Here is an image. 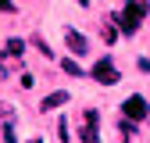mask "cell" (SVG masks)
<instances>
[{"instance_id": "cell-1", "label": "cell", "mask_w": 150, "mask_h": 143, "mask_svg": "<svg viewBox=\"0 0 150 143\" xmlns=\"http://www.w3.org/2000/svg\"><path fill=\"white\" fill-rule=\"evenodd\" d=\"M143 14H150V0H129V4L115 14V25L125 32V36H132L143 22Z\"/></svg>"}, {"instance_id": "cell-2", "label": "cell", "mask_w": 150, "mask_h": 143, "mask_svg": "<svg viewBox=\"0 0 150 143\" xmlns=\"http://www.w3.org/2000/svg\"><path fill=\"white\" fill-rule=\"evenodd\" d=\"M89 75H93V79H97L100 86H115V82L122 79V75H118V68H115V64H111V57H100L97 64H93V72H89Z\"/></svg>"}, {"instance_id": "cell-3", "label": "cell", "mask_w": 150, "mask_h": 143, "mask_svg": "<svg viewBox=\"0 0 150 143\" xmlns=\"http://www.w3.org/2000/svg\"><path fill=\"white\" fill-rule=\"evenodd\" d=\"M61 36H64V43H68V50L75 54V57H82V54H89V40H86L82 32H75V29H64Z\"/></svg>"}, {"instance_id": "cell-4", "label": "cell", "mask_w": 150, "mask_h": 143, "mask_svg": "<svg viewBox=\"0 0 150 143\" xmlns=\"http://www.w3.org/2000/svg\"><path fill=\"white\" fill-rule=\"evenodd\" d=\"M146 111H150V107H146V100H143V97H129V100L122 104V115H125V118H132V122H143V118H146Z\"/></svg>"}, {"instance_id": "cell-5", "label": "cell", "mask_w": 150, "mask_h": 143, "mask_svg": "<svg viewBox=\"0 0 150 143\" xmlns=\"http://www.w3.org/2000/svg\"><path fill=\"white\" fill-rule=\"evenodd\" d=\"M97 118H100L97 111H86V129L79 132V136H82V143H100V139H97Z\"/></svg>"}, {"instance_id": "cell-6", "label": "cell", "mask_w": 150, "mask_h": 143, "mask_svg": "<svg viewBox=\"0 0 150 143\" xmlns=\"http://www.w3.org/2000/svg\"><path fill=\"white\" fill-rule=\"evenodd\" d=\"M68 104V93H64V89H54V93L43 100V111H57V107H64Z\"/></svg>"}, {"instance_id": "cell-7", "label": "cell", "mask_w": 150, "mask_h": 143, "mask_svg": "<svg viewBox=\"0 0 150 143\" xmlns=\"http://www.w3.org/2000/svg\"><path fill=\"white\" fill-rule=\"evenodd\" d=\"M61 72H64V75H71V79H79V75H86V72L79 68V61H75V57H61Z\"/></svg>"}, {"instance_id": "cell-8", "label": "cell", "mask_w": 150, "mask_h": 143, "mask_svg": "<svg viewBox=\"0 0 150 143\" xmlns=\"http://www.w3.org/2000/svg\"><path fill=\"white\" fill-rule=\"evenodd\" d=\"M22 50H25V43H22V40H7V54H11V57H18Z\"/></svg>"}, {"instance_id": "cell-9", "label": "cell", "mask_w": 150, "mask_h": 143, "mask_svg": "<svg viewBox=\"0 0 150 143\" xmlns=\"http://www.w3.org/2000/svg\"><path fill=\"white\" fill-rule=\"evenodd\" d=\"M122 136L132 139V118H122Z\"/></svg>"}, {"instance_id": "cell-10", "label": "cell", "mask_w": 150, "mask_h": 143, "mask_svg": "<svg viewBox=\"0 0 150 143\" xmlns=\"http://www.w3.org/2000/svg\"><path fill=\"white\" fill-rule=\"evenodd\" d=\"M0 14H14V0H0Z\"/></svg>"}, {"instance_id": "cell-11", "label": "cell", "mask_w": 150, "mask_h": 143, "mask_svg": "<svg viewBox=\"0 0 150 143\" xmlns=\"http://www.w3.org/2000/svg\"><path fill=\"white\" fill-rule=\"evenodd\" d=\"M32 43H36V50H40V54H43V57H50V47H47V43L40 40V36H36V40H32Z\"/></svg>"}, {"instance_id": "cell-12", "label": "cell", "mask_w": 150, "mask_h": 143, "mask_svg": "<svg viewBox=\"0 0 150 143\" xmlns=\"http://www.w3.org/2000/svg\"><path fill=\"white\" fill-rule=\"evenodd\" d=\"M4 143H18V136H14V129H11V125H4Z\"/></svg>"}, {"instance_id": "cell-13", "label": "cell", "mask_w": 150, "mask_h": 143, "mask_svg": "<svg viewBox=\"0 0 150 143\" xmlns=\"http://www.w3.org/2000/svg\"><path fill=\"white\" fill-rule=\"evenodd\" d=\"M139 72H146V75H150V57H139Z\"/></svg>"}, {"instance_id": "cell-14", "label": "cell", "mask_w": 150, "mask_h": 143, "mask_svg": "<svg viewBox=\"0 0 150 143\" xmlns=\"http://www.w3.org/2000/svg\"><path fill=\"white\" fill-rule=\"evenodd\" d=\"M4 68H7V57H4V54H0V75H7Z\"/></svg>"}, {"instance_id": "cell-15", "label": "cell", "mask_w": 150, "mask_h": 143, "mask_svg": "<svg viewBox=\"0 0 150 143\" xmlns=\"http://www.w3.org/2000/svg\"><path fill=\"white\" fill-rule=\"evenodd\" d=\"M79 4H82V7H89V0H79Z\"/></svg>"}]
</instances>
